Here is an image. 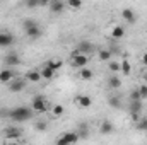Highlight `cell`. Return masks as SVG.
I'll use <instances>...</instances> for the list:
<instances>
[{
	"label": "cell",
	"instance_id": "5bb4252c",
	"mask_svg": "<svg viewBox=\"0 0 147 145\" xmlns=\"http://www.w3.org/2000/svg\"><path fill=\"white\" fill-rule=\"evenodd\" d=\"M113 130H115V126H113V123H111V121H108V119L101 121V126H99L101 135H110V133H113Z\"/></svg>",
	"mask_w": 147,
	"mask_h": 145
},
{
	"label": "cell",
	"instance_id": "52a82bcc",
	"mask_svg": "<svg viewBox=\"0 0 147 145\" xmlns=\"http://www.w3.org/2000/svg\"><path fill=\"white\" fill-rule=\"evenodd\" d=\"M21 135H22V132H21L19 128H16V126H7V128L3 130V137L9 138V140H17Z\"/></svg>",
	"mask_w": 147,
	"mask_h": 145
},
{
	"label": "cell",
	"instance_id": "277c9868",
	"mask_svg": "<svg viewBox=\"0 0 147 145\" xmlns=\"http://www.w3.org/2000/svg\"><path fill=\"white\" fill-rule=\"evenodd\" d=\"M31 109L36 111V113H46L50 109V104H48V101L43 96H36L33 99V103H31Z\"/></svg>",
	"mask_w": 147,
	"mask_h": 145
},
{
	"label": "cell",
	"instance_id": "2e32d148",
	"mask_svg": "<svg viewBox=\"0 0 147 145\" xmlns=\"http://www.w3.org/2000/svg\"><path fill=\"white\" fill-rule=\"evenodd\" d=\"M62 137H63V138L67 140V144H69V145H72V144H77V142L80 140V138H79V135H77L75 132H67V133H63Z\"/></svg>",
	"mask_w": 147,
	"mask_h": 145
},
{
	"label": "cell",
	"instance_id": "4fadbf2b",
	"mask_svg": "<svg viewBox=\"0 0 147 145\" xmlns=\"http://www.w3.org/2000/svg\"><path fill=\"white\" fill-rule=\"evenodd\" d=\"M14 43V36L10 33H0V48H7Z\"/></svg>",
	"mask_w": 147,
	"mask_h": 145
},
{
	"label": "cell",
	"instance_id": "1f68e13d",
	"mask_svg": "<svg viewBox=\"0 0 147 145\" xmlns=\"http://www.w3.org/2000/svg\"><path fill=\"white\" fill-rule=\"evenodd\" d=\"M130 101H142V99H140V94H139V91H137V89L130 92Z\"/></svg>",
	"mask_w": 147,
	"mask_h": 145
},
{
	"label": "cell",
	"instance_id": "8d00e7d4",
	"mask_svg": "<svg viewBox=\"0 0 147 145\" xmlns=\"http://www.w3.org/2000/svg\"><path fill=\"white\" fill-rule=\"evenodd\" d=\"M146 34H147V31H146Z\"/></svg>",
	"mask_w": 147,
	"mask_h": 145
},
{
	"label": "cell",
	"instance_id": "484cf974",
	"mask_svg": "<svg viewBox=\"0 0 147 145\" xmlns=\"http://www.w3.org/2000/svg\"><path fill=\"white\" fill-rule=\"evenodd\" d=\"M63 111H65V108H63L62 104H55V106L51 108V114L58 118V116H62V114H63Z\"/></svg>",
	"mask_w": 147,
	"mask_h": 145
},
{
	"label": "cell",
	"instance_id": "e0dca14e",
	"mask_svg": "<svg viewBox=\"0 0 147 145\" xmlns=\"http://www.w3.org/2000/svg\"><path fill=\"white\" fill-rule=\"evenodd\" d=\"M111 36H113V39H121L125 36V28L123 26H115L111 29Z\"/></svg>",
	"mask_w": 147,
	"mask_h": 145
},
{
	"label": "cell",
	"instance_id": "5b68a950",
	"mask_svg": "<svg viewBox=\"0 0 147 145\" xmlns=\"http://www.w3.org/2000/svg\"><path fill=\"white\" fill-rule=\"evenodd\" d=\"M94 50H96V46L91 43V41H87V39H82V41H79V44H77V51L80 53V55H91V53H94Z\"/></svg>",
	"mask_w": 147,
	"mask_h": 145
},
{
	"label": "cell",
	"instance_id": "cb8c5ba5",
	"mask_svg": "<svg viewBox=\"0 0 147 145\" xmlns=\"http://www.w3.org/2000/svg\"><path fill=\"white\" fill-rule=\"evenodd\" d=\"M108 104H110L111 108H116V109L121 108V101H120L118 96H110V97H108Z\"/></svg>",
	"mask_w": 147,
	"mask_h": 145
},
{
	"label": "cell",
	"instance_id": "d6986e66",
	"mask_svg": "<svg viewBox=\"0 0 147 145\" xmlns=\"http://www.w3.org/2000/svg\"><path fill=\"white\" fill-rule=\"evenodd\" d=\"M75 133L79 135V138H87V137H89V126H87L86 123H80V125H79V130H77Z\"/></svg>",
	"mask_w": 147,
	"mask_h": 145
},
{
	"label": "cell",
	"instance_id": "7a4b0ae2",
	"mask_svg": "<svg viewBox=\"0 0 147 145\" xmlns=\"http://www.w3.org/2000/svg\"><path fill=\"white\" fill-rule=\"evenodd\" d=\"M22 28H24V31H26L29 39L36 41L38 38H41V28H39V24L34 19H24L22 21Z\"/></svg>",
	"mask_w": 147,
	"mask_h": 145
},
{
	"label": "cell",
	"instance_id": "ac0fdd59",
	"mask_svg": "<svg viewBox=\"0 0 147 145\" xmlns=\"http://www.w3.org/2000/svg\"><path fill=\"white\" fill-rule=\"evenodd\" d=\"M26 80H28V82H39V80H41L39 70H29V72L26 73Z\"/></svg>",
	"mask_w": 147,
	"mask_h": 145
},
{
	"label": "cell",
	"instance_id": "6da1fadb",
	"mask_svg": "<svg viewBox=\"0 0 147 145\" xmlns=\"http://www.w3.org/2000/svg\"><path fill=\"white\" fill-rule=\"evenodd\" d=\"M7 114H9V118H10L12 121H16V123H22V121L31 119V116H33V109L28 108V106H17V108L10 109Z\"/></svg>",
	"mask_w": 147,
	"mask_h": 145
},
{
	"label": "cell",
	"instance_id": "30bf717a",
	"mask_svg": "<svg viewBox=\"0 0 147 145\" xmlns=\"http://www.w3.org/2000/svg\"><path fill=\"white\" fill-rule=\"evenodd\" d=\"M3 63H5L7 67H17V65H21V58H19V55H16V53H9V55H5V58H3Z\"/></svg>",
	"mask_w": 147,
	"mask_h": 145
},
{
	"label": "cell",
	"instance_id": "83f0119b",
	"mask_svg": "<svg viewBox=\"0 0 147 145\" xmlns=\"http://www.w3.org/2000/svg\"><path fill=\"white\" fill-rule=\"evenodd\" d=\"M108 70H110L111 73H116L118 70H120V62L110 60V62H108Z\"/></svg>",
	"mask_w": 147,
	"mask_h": 145
},
{
	"label": "cell",
	"instance_id": "4dcf8cb0",
	"mask_svg": "<svg viewBox=\"0 0 147 145\" xmlns=\"http://www.w3.org/2000/svg\"><path fill=\"white\" fill-rule=\"evenodd\" d=\"M137 91H139V94H140V99H147V85L146 84H142Z\"/></svg>",
	"mask_w": 147,
	"mask_h": 145
},
{
	"label": "cell",
	"instance_id": "9c48e42d",
	"mask_svg": "<svg viewBox=\"0 0 147 145\" xmlns=\"http://www.w3.org/2000/svg\"><path fill=\"white\" fill-rule=\"evenodd\" d=\"M75 104H77L79 108L87 109L92 104V99H91L89 96H86V94H79V96H75Z\"/></svg>",
	"mask_w": 147,
	"mask_h": 145
},
{
	"label": "cell",
	"instance_id": "e575fe53",
	"mask_svg": "<svg viewBox=\"0 0 147 145\" xmlns=\"http://www.w3.org/2000/svg\"><path fill=\"white\" fill-rule=\"evenodd\" d=\"M142 65H146V67H147V51L142 55Z\"/></svg>",
	"mask_w": 147,
	"mask_h": 145
},
{
	"label": "cell",
	"instance_id": "3957f363",
	"mask_svg": "<svg viewBox=\"0 0 147 145\" xmlns=\"http://www.w3.org/2000/svg\"><path fill=\"white\" fill-rule=\"evenodd\" d=\"M70 63H72L74 68H86L87 67V63H89V56L87 55H80L77 50L72 51V55H70Z\"/></svg>",
	"mask_w": 147,
	"mask_h": 145
},
{
	"label": "cell",
	"instance_id": "8992f818",
	"mask_svg": "<svg viewBox=\"0 0 147 145\" xmlns=\"http://www.w3.org/2000/svg\"><path fill=\"white\" fill-rule=\"evenodd\" d=\"M26 89V80L24 79H14L10 84H9V91L10 92H21Z\"/></svg>",
	"mask_w": 147,
	"mask_h": 145
},
{
	"label": "cell",
	"instance_id": "9a60e30c",
	"mask_svg": "<svg viewBox=\"0 0 147 145\" xmlns=\"http://www.w3.org/2000/svg\"><path fill=\"white\" fill-rule=\"evenodd\" d=\"M62 65H63V62H62L60 58H53V60H48V62H46V67H48V68H51L53 72L60 70V68H62Z\"/></svg>",
	"mask_w": 147,
	"mask_h": 145
},
{
	"label": "cell",
	"instance_id": "d590c367",
	"mask_svg": "<svg viewBox=\"0 0 147 145\" xmlns=\"http://www.w3.org/2000/svg\"><path fill=\"white\" fill-rule=\"evenodd\" d=\"M5 145H21V144H19V142H7Z\"/></svg>",
	"mask_w": 147,
	"mask_h": 145
},
{
	"label": "cell",
	"instance_id": "ffe728a7",
	"mask_svg": "<svg viewBox=\"0 0 147 145\" xmlns=\"http://www.w3.org/2000/svg\"><path fill=\"white\" fill-rule=\"evenodd\" d=\"M108 85H110V89H120V87H121V80H120V77L111 75L110 79H108Z\"/></svg>",
	"mask_w": 147,
	"mask_h": 145
},
{
	"label": "cell",
	"instance_id": "836d02e7",
	"mask_svg": "<svg viewBox=\"0 0 147 145\" xmlns=\"http://www.w3.org/2000/svg\"><path fill=\"white\" fill-rule=\"evenodd\" d=\"M57 145H69V144H67V140H65L63 137H58V140H57Z\"/></svg>",
	"mask_w": 147,
	"mask_h": 145
},
{
	"label": "cell",
	"instance_id": "8fae6325",
	"mask_svg": "<svg viewBox=\"0 0 147 145\" xmlns=\"http://www.w3.org/2000/svg\"><path fill=\"white\" fill-rule=\"evenodd\" d=\"M121 17H123L128 24H135V22H137V15H135V12H134L132 9H123V10H121Z\"/></svg>",
	"mask_w": 147,
	"mask_h": 145
},
{
	"label": "cell",
	"instance_id": "4316f807",
	"mask_svg": "<svg viewBox=\"0 0 147 145\" xmlns=\"http://www.w3.org/2000/svg\"><path fill=\"white\" fill-rule=\"evenodd\" d=\"M137 130H140V132H147V116H142V118L137 121Z\"/></svg>",
	"mask_w": 147,
	"mask_h": 145
},
{
	"label": "cell",
	"instance_id": "f1b7e54d",
	"mask_svg": "<svg viewBox=\"0 0 147 145\" xmlns=\"http://www.w3.org/2000/svg\"><path fill=\"white\" fill-rule=\"evenodd\" d=\"M34 128H36L38 132H46V130H48V121H45V119H39V121H36Z\"/></svg>",
	"mask_w": 147,
	"mask_h": 145
},
{
	"label": "cell",
	"instance_id": "d6a6232c",
	"mask_svg": "<svg viewBox=\"0 0 147 145\" xmlns=\"http://www.w3.org/2000/svg\"><path fill=\"white\" fill-rule=\"evenodd\" d=\"M26 5H28L29 9H34V7L39 5V2H36V0H29V2H26Z\"/></svg>",
	"mask_w": 147,
	"mask_h": 145
},
{
	"label": "cell",
	"instance_id": "603a6c76",
	"mask_svg": "<svg viewBox=\"0 0 147 145\" xmlns=\"http://www.w3.org/2000/svg\"><path fill=\"white\" fill-rule=\"evenodd\" d=\"M92 70L91 68H80V72H79V77L82 79V80H91L92 79Z\"/></svg>",
	"mask_w": 147,
	"mask_h": 145
},
{
	"label": "cell",
	"instance_id": "7c38bea8",
	"mask_svg": "<svg viewBox=\"0 0 147 145\" xmlns=\"http://www.w3.org/2000/svg\"><path fill=\"white\" fill-rule=\"evenodd\" d=\"M14 80V72L10 68H3L0 72V84H10Z\"/></svg>",
	"mask_w": 147,
	"mask_h": 145
},
{
	"label": "cell",
	"instance_id": "f546056e",
	"mask_svg": "<svg viewBox=\"0 0 147 145\" xmlns=\"http://www.w3.org/2000/svg\"><path fill=\"white\" fill-rule=\"evenodd\" d=\"M67 5H69L70 9H80V7H82V2H80V0H69Z\"/></svg>",
	"mask_w": 147,
	"mask_h": 145
},
{
	"label": "cell",
	"instance_id": "44dd1931",
	"mask_svg": "<svg viewBox=\"0 0 147 145\" xmlns=\"http://www.w3.org/2000/svg\"><path fill=\"white\" fill-rule=\"evenodd\" d=\"M39 73H41V79H46V80H50V79H53V75H55V72L51 70V68H48L46 65L39 70Z\"/></svg>",
	"mask_w": 147,
	"mask_h": 145
},
{
	"label": "cell",
	"instance_id": "7402d4cb",
	"mask_svg": "<svg viewBox=\"0 0 147 145\" xmlns=\"http://www.w3.org/2000/svg\"><path fill=\"white\" fill-rule=\"evenodd\" d=\"M120 70L125 73V75H130V72H132V65H130V62L125 58L123 62H120Z\"/></svg>",
	"mask_w": 147,
	"mask_h": 145
},
{
	"label": "cell",
	"instance_id": "d4e9b609",
	"mask_svg": "<svg viewBox=\"0 0 147 145\" xmlns=\"http://www.w3.org/2000/svg\"><path fill=\"white\" fill-rule=\"evenodd\" d=\"M111 56H113V55H111L110 50H101V51H99V55H98V58H99L101 62H110Z\"/></svg>",
	"mask_w": 147,
	"mask_h": 145
},
{
	"label": "cell",
	"instance_id": "ba28073f",
	"mask_svg": "<svg viewBox=\"0 0 147 145\" xmlns=\"http://www.w3.org/2000/svg\"><path fill=\"white\" fill-rule=\"evenodd\" d=\"M48 9H50L51 14H62L63 9H65V3L60 2V0H50L48 2Z\"/></svg>",
	"mask_w": 147,
	"mask_h": 145
}]
</instances>
